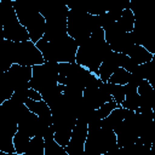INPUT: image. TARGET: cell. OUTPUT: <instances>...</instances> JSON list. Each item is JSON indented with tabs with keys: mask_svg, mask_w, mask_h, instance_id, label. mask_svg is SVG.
Masks as SVG:
<instances>
[{
	"mask_svg": "<svg viewBox=\"0 0 155 155\" xmlns=\"http://www.w3.org/2000/svg\"><path fill=\"white\" fill-rule=\"evenodd\" d=\"M111 51L109 44L104 39V30L96 29L82 44L79 45L75 54V62L91 73L98 75V68L104 57Z\"/></svg>",
	"mask_w": 155,
	"mask_h": 155,
	"instance_id": "cell-1",
	"label": "cell"
},
{
	"mask_svg": "<svg viewBox=\"0 0 155 155\" xmlns=\"http://www.w3.org/2000/svg\"><path fill=\"white\" fill-rule=\"evenodd\" d=\"M35 45L46 62H54V63L75 62V54L79 47L78 42L68 34L54 41H47L42 36L35 42Z\"/></svg>",
	"mask_w": 155,
	"mask_h": 155,
	"instance_id": "cell-2",
	"label": "cell"
},
{
	"mask_svg": "<svg viewBox=\"0 0 155 155\" xmlns=\"http://www.w3.org/2000/svg\"><path fill=\"white\" fill-rule=\"evenodd\" d=\"M12 2L19 23L27 29L29 39L36 42L44 35L45 18L29 0H13Z\"/></svg>",
	"mask_w": 155,
	"mask_h": 155,
	"instance_id": "cell-3",
	"label": "cell"
},
{
	"mask_svg": "<svg viewBox=\"0 0 155 155\" xmlns=\"http://www.w3.org/2000/svg\"><path fill=\"white\" fill-rule=\"evenodd\" d=\"M101 28L99 16L90 15L86 11L69 10L67 16V33L78 45L82 44L96 29Z\"/></svg>",
	"mask_w": 155,
	"mask_h": 155,
	"instance_id": "cell-4",
	"label": "cell"
},
{
	"mask_svg": "<svg viewBox=\"0 0 155 155\" xmlns=\"http://www.w3.org/2000/svg\"><path fill=\"white\" fill-rule=\"evenodd\" d=\"M84 151L86 155H107L117 153L119 147L115 132L103 127L88 128L84 144Z\"/></svg>",
	"mask_w": 155,
	"mask_h": 155,
	"instance_id": "cell-5",
	"label": "cell"
},
{
	"mask_svg": "<svg viewBox=\"0 0 155 155\" xmlns=\"http://www.w3.org/2000/svg\"><path fill=\"white\" fill-rule=\"evenodd\" d=\"M51 113L52 126L54 130V140L64 148L70 139L71 130L76 122V115L68 103Z\"/></svg>",
	"mask_w": 155,
	"mask_h": 155,
	"instance_id": "cell-6",
	"label": "cell"
},
{
	"mask_svg": "<svg viewBox=\"0 0 155 155\" xmlns=\"http://www.w3.org/2000/svg\"><path fill=\"white\" fill-rule=\"evenodd\" d=\"M92 74L93 73L76 62L58 63V84L62 85L75 86L84 91Z\"/></svg>",
	"mask_w": 155,
	"mask_h": 155,
	"instance_id": "cell-7",
	"label": "cell"
},
{
	"mask_svg": "<svg viewBox=\"0 0 155 155\" xmlns=\"http://www.w3.org/2000/svg\"><path fill=\"white\" fill-rule=\"evenodd\" d=\"M58 82V63L44 62L31 67V78L29 87L34 88L39 93L44 92L48 87Z\"/></svg>",
	"mask_w": 155,
	"mask_h": 155,
	"instance_id": "cell-8",
	"label": "cell"
},
{
	"mask_svg": "<svg viewBox=\"0 0 155 155\" xmlns=\"http://www.w3.org/2000/svg\"><path fill=\"white\" fill-rule=\"evenodd\" d=\"M11 61L12 64H21L33 67L45 62L41 52L36 47L35 42L31 40L25 41H13L11 48Z\"/></svg>",
	"mask_w": 155,
	"mask_h": 155,
	"instance_id": "cell-9",
	"label": "cell"
},
{
	"mask_svg": "<svg viewBox=\"0 0 155 155\" xmlns=\"http://www.w3.org/2000/svg\"><path fill=\"white\" fill-rule=\"evenodd\" d=\"M104 30V39L109 44L111 51L126 53L133 45V38L131 31H126L117 22L111 23Z\"/></svg>",
	"mask_w": 155,
	"mask_h": 155,
	"instance_id": "cell-10",
	"label": "cell"
},
{
	"mask_svg": "<svg viewBox=\"0 0 155 155\" xmlns=\"http://www.w3.org/2000/svg\"><path fill=\"white\" fill-rule=\"evenodd\" d=\"M17 126L19 131L27 133L31 138L34 136H44L51 125L41 120L35 113L30 111L27 108L25 111L22 114V116L18 119Z\"/></svg>",
	"mask_w": 155,
	"mask_h": 155,
	"instance_id": "cell-11",
	"label": "cell"
},
{
	"mask_svg": "<svg viewBox=\"0 0 155 155\" xmlns=\"http://www.w3.org/2000/svg\"><path fill=\"white\" fill-rule=\"evenodd\" d=\"M17 121L0 113V150L8 155H17L13 147V136L17 132Z\"/></svg>",
	"mask_w": 155,
	"mask_h": 155,
	"instance_id": "cell-12",
	"label": "cell"
},
{
	"mask_svg": "<svg viewBox=\"0 0 155 155\" xmlns=\"http://www.w3.org/2000/svg\"><path fill=\"white\" fill-rule=\"evenodd\" d=\"M88 132L87 122L80 119H76V122L71 130L70 139L64 147V150L68 155H84V144Z\"/></svg>",
	"mask_w": 155,
	"mask_h": 155,
	"instance_id": "cell-13",
	"label": "cell"
},
{
	"mask_svg": "<svg viewBox=\"0 0 155 155\" xmlns=\"http://www.w3.org/2000/svg\"><path fill=\"white\" fill-rule=\"evenodd\" d=\"M4 78L7 84L13 88V91L21 87H29V81L31 78V67L13 63L4 73Z\"/></svg>",
	"mask_w": 155,
	"mask_h": 155,
	"instance_id": "cell-14",
	"label": "cell"
},
{
	"mask_svg": "<svg viewBox=\"0 0 155 155\" xmlns=\"http://www.w3.org/2000/svg\"><path fill=\"white\" fill-rule=\"evenodd\" d=\"M38 11L42 15L45 21L54 19V18H63L68 16L69 8L68 6L61 4L58 0H29Z\"/></svg>",
	"mask_w": 155,
	"mask_h": 155,
	"instance_id": "cell-15",
	"label": "cell"
},
{
	"mask_svg": "<svg viewBox=\"0 0 155 155\" xmlns=\"http://www.w3.org/2000/svg\"><path fill=\"white\" fill-rule=\"evenodd\" d=\"M45 31L44 38L47 41H54L62 36H64L67 33V18H54L50 21H45Z\"/></svg>",
	"mask_w": 155,
	"mask_h": 155,
	"instance_id": "cell-16",
	"label": "cell"
},
{
	"mask_svg": "<svg viewBox=\"0 0 155 155\" xmlns=\"http://www.w3.org/2000/svg\"><path fill=\"white\" fill-rule=\"evenodd\" d=\"M120 67V52L110 51L104 59L102 61L99 68H98V78L103 81L107 82L110 78V75L114 73V70Z\"/></svg>",
	"mask_w": 155,
	"mask_h": 155,
	"instance_id": "cell-17",
	"label": "cell"
},
{
	"mask_svg": "<svg viewBox=\"0 0 155 155\" xmlns=\"http://www.w3.org/2000/svg\"><path fill=\"white\" fill-rule=\"evenodd\" d=\"M4 39L11 40V41H25L30 40L29 34L27 29L19 23L17 19L16 22H12L7 25H4Z\"/></svg>",
	"mask_w": 155,
	"mask_h": 155,
	"instance_id": "cell-18",
	"label": "cell"
},
{
	"mask_svg": "<svg viewBox=\"0 0 155 155\" xmlns=\"http://www.w3.org/2000/svg\"><path fill=\"white\" fill-rule=\"evenodd\" d=\"M27 108L35 113L41 120H44L45 122H47L48 125H52V113H51V109L50 107L47 105V103L44 101V99H40V101H33V99H27L25 103Z\"/></svg>",
	"mask_w": 155,
	"mask_h": 155,
	"instance_id": "cell-19",
	"label": "cell"
},
{
	"mask_svg": "<svg viewBox=\"0 0 155 155\" xmlns=\"http://www.w3.org/2000/svg\"><path fill=\"white\" fill-rule=\"evenodd\" d=\"M127 113H128V110L122 108L121 105L116 107L115 109L111 110V113L108 116H105L101 120V127L108 128V130H114L126 117Z\"/></svg>",
	"mask_w": 155,
	"mask_h": 155,
	"instance_id": "cell-20",
	"label": "cell"
},
{
	"mask_svg": "<svg viewBox=\"0 0 155 155\" xmlns=\"http://www.w3.org/2000/svg\"><path fill=\"white\" fill-rule=\"evenodd\" d=\"M124 86H125V98L120 105L127 110L136 111L139 105V94L137 92V86L131 82H127Z\"/></svg>",
	"mask_w": 155,
	"mask_h": 155,
	"instance_id": "cell-21",
	"label": "cell"
},
{
	"mask_svg": "<svg viewBox=\"0 0 155 155\" xmlns=\"http://www.w3.org/2000/svg\"><path fill=\"white\" fill-rule=\"evenodd\" d=\"M126 54L132 58L137 64H142V63H147V62H150L154 57V53L149 52L145 47H143L142 45H137L134 44L127 52Z\"/></svg>",
	"mask_w": 155,
	"mask_h": 155,
	"instance_id": "cell-22",
	"label": "cell"
},
{
	"mask_svg": "<svg viewBox=\"0 0 155 155\" xmlns=\"http://www.w3.org/2000/svg\"><path fill=\"white\" fill-rule=\"evenodd\" d=\"M17 15L13 8L12 0H2L0 1V23L4 25H7L12 22H16Z\"/></svg>",
	"mask_w": 155,
	"mask_h": 155,
	"instance_id": "cell-23",
	"label": "cell"
},
{
	"mask_svg": "<svg viewBox=\"0 0 155 155\" xmlns=\"http://www.w3.org/2000/svg\"><path fill=\"white\" fill-rule=\"evenodd\" d=\"M12 42L13 41L7 39L0 40V70L4 73L12 65V61H11Z\"/></svg>",
	"mask_w": 155,
	"mask_h": 155,
	"instance_id": "cell-24",
	"label": "cell"
},
{
	"mask_svg": "<svg viewBox=\"0 0 155 155\" xmlns=\"http://www.w3.org/2000/svg\"><path fill=\"white\" fill-rule=\"evenodd\" d=\"M105 10L109 12L115 21L121 16V12L126 8H130V0H104Z\"/></svg>",
	"mask_w": 155,
	"mask_h": 155,
	"instance_id": "cell-25",
	"label": "cell"
},
{
	"mask_svg": "<svg viewBox=\"0 0 155 155\" xmlns=\"http://www.w3.org/2000/svg\"><path fill=\"white\" fill-rule=\"evenodd\" d=\"M29 140H30V137L27 133L17 130V132L15 133L13 139H12L13 147H15V151H16L17 155H24Z\"/></svg>",
	"mask_w": 155,
	"mask_h": 155,
	"instance_id": "cell-26",
	"label": "cell"
},
{
	"mask_svg": "<svg viewBox=\"0 0 155 155\" xmlns=\"http://www.w3.org/2000/svg\"><path fill=\"white\" fill-rule=\"evenodd\" d=\"M155 8V0H130V10L133 15L144 13Z\"/></svg>",
	"mask_w": 155,
	"mask_h": 155,
	"instance_id": "cell-27",
	"label": "cell"
},
{
	"mask_svg": "<svg viewBox=\"0 0 155 155\" xmlns=\"http://www.w3.org/2000/svg\"><path fill=\"white\" fill-rule=\"evenodd\" d=\"M24 155H44V137L42 136L31 137Z\"/></svg>",
	"mask_w": 155,
	"mask_h": 155,
	"instance_id": "cell-28",
	"label": "cell"
},
{
	"mask_svg": "<svg viewBox=\"0 0 155 155\" xmlns=\"http://www.w3.org/2000/svg\"><path fill=\"white\" fill-rule=\"evenodd\" d=\"M85 10L90 15H102L107 12L104 0H81Z\"/></svg>",
	"mask_w": 155,
	"mask_h": 155,
	"instance_id": "cell-29",
	"label": "cell"
},
{
	"mask_svg": "<svg viewBox=\"0 0 155 155\" xmlns=\"http://www.w3.org/2000/svg\"><path fill=\"white\" fill-rule=\"evenodd\" d=\"M126 31H132L134 24V15L130 8H126L121 12L120 18L116 21Z\"/></svg>",
	"mask_w": 155,
	"mask_h": 155,
	"instance_id": "cell-30",
	"label": "cell"
},
{
	"mask_svg": "<svg viewBox=\"0 0 155 155\" xmlns=\"http://www.w3.org/2000/svg\"><path fill=\"white\" fill-rule=\"evenodd\" d=\"M130 75H131V73H128L127 70H125V69L121 68V67H117V68L114 70V73L110 75L108 82L117 84V85H125V84L128 82Z\"/></svg>",
	"mask_w": 155,
	"mask_h": 155,
	"instance_id": "cell-31",
	"label": "cell"
},
{
	"mask_svg": "<svg viewBox=\"0 0 155 155\" xmlns=\"http://www.w3.org/2000/svg\"><path fill=\"white\" fill-rule=\"evenodd\" d=\"M120 104H117L115 101H109V102H105L102 107H99V108H97V109H94V114H96V116L98 117V119H103V117H105V116H108L110 113H111V110L113 109H115L116 107H119Z\"/></svg>",
	"mask_w": 155,
	"mask_h": 155,
	"instance_id": "cell-32",
	"label": "cell"
},
{
	"mask_svg": "<svg viewBox=\"0 0 155 155\" xmlns=\"http://www.w3.org/2000/svg\"><path fill=\"white\" fill-rule=\"evenodd\" d=\"M110 94L113 101H115L117 104H121L125 98V86L110 82Z\"/></svg>",
	"mask_w": 155,
	"mask_h": 155,
	"instance_id": "cell-33",
	"label": "cell"
},
{
	"mask_svg": "<svg viewBox=\"0 0 155 155\" xmlns=\"http://www.w3.org/2000/svg\"><path fill=\"white\" fill-rule=\"evenodd\" d=\"M12 93H13V88L7 84V81L5 80L4 74H2L1 79H0V104L4 101L8 99L12 96Z\"/></svg>",
	"mask_w": 155,
	"mask_h": 155,
	"instance_id": "cell-34",
	"label": "cell"
},
{
	"mask_svg": "<svg viewBox=\"0 0 155 155\" xmlns=\"http://www.w3.org/2000/svg\"><path fill=\"white\" fill-rule=\"evenodd\" d=\"M137 63L132 59V58H130L126 53H122V52H120V67L121 68H124L125 70H127L128 73H132V71H134V69L137 68Z\"/></svg>",
	"mask_w": 155,
	"mask_h": 155,
	"instance_id": "cell-35",
	"label": "cell"
},
{
	"mask_svg": "<svg viewBox=\"0 0 155 155\" xmlns=\"http://www.w3.org/2000/svg\"><path fill=\"white\" fill-rule=\"evenodd\" d=\"M10 98L17 102H21V103H25V101L29 98V87H21V88L15 90Z\"/></svg>",
	"mask_w": 155,
	"mask_h": 155,
	"instance_id": "cell-36",
	"label": "cell"
},
{
	"mask_svg": "<svg viewBox=\"0 0 155 155\" xmlns=\"http://www.w3.org/2000/svg\"><path fill=\"white\" fill-rule=\"evenodd\" d=\"M98 16H99V23H101V28H102V29H105V28L109 27L111 23L116 22V21L114 19V17H113L109 12H104V13L98 15Z\"/></svg>",
	"mask_w": 155,
	"mask_h": 155,
	"instance_id": "cell-37",
	"label": "cell"
},
{
	"mask_svg": "<svg viewBox=\"0 0 155 155\" xmlns=\"http://www.w3.org/2000/svg\"><path fill=\"white\" fill-rule=\"evenodd\" d=\"M29 99H33V101H40V99H42V98H41V94H40L38 91H35L34 88L29 87Z\"/></svg>",
	"mask_w": 155,
	"mask_h": 155,
	"instance_id": "cell-38",
	"label": "cell"
},
{
	"mask_svg": "<svg viewBox=\"0 0 155 155\" xmlns=\"http://www.w3.org/2000/svg\"><path fill=\"white\" fill-rule=\"evenodd\" d=\"M4 39V28H2V24L0 23V40Z\"/></svg>",
	"mask_w": 155,
	"mask_h": 155,
	"instance_id": "cell-39",
	"label": "cell"
},
{
	"mask_svg": "<svg viewBox=\"0 0 155 155\" xmlns=\"http://www.w3.org/2000/svg\"><path fill=\"white\" fill-rule=\"evenodd\" d=\"M61 4H63V5H65V6H68V4L71 1V0H58Z\"/></svg>",
	"mask_w": 155,
	"mask_h": 155,
	"instance_id": "cell-40",
	"label": "cell"
},
{
	"mask_svg": "<svg viewBox=\"0 0 155 155\" xmlns=\"http://www.w3.org/2000/svg\"><path fill=\"white\" fill-rule=\"evenodd\" d=\"M0 1H2V0H0Z\"/></svg>",
	"mask_w": 155,
	"mask_h": 155,
	"instance_id": "cell-41",
	"label": "cell"
},
{
	"mask_svg": "<svg viewBox=\"0 0 155 155\" xmlns=\"http://www.w3.org/2000/svg\"><path fill=\"white\" fill-rule=\"evenodd\" d=\"M12 1H13V0H12Z\"/></svg>",
	"mask_w": 155,
	"mask_h": 155,
	"instance_id": "cell-42",
	"label": "cell"
}]
</instances>
